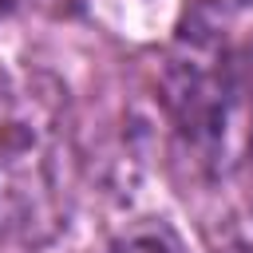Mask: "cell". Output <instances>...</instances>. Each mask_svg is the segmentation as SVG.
Returning a JSON list of instances; mask_svg holds the SVG:
<instances>
[{
  "mask_svg": "<svg viewBox=\"0 0 253 253\" xmlns=\"http://www.w3.org/2000/svg\"><path fill=\"white\" fill-rule=\"evenodd\" d=\"M158 99L194 170L225 178L253 154V75L221 20L198 12L178 28Z\"/></svg>",
  "mask_w": 253,
  "mask_h": 253,
  "instance_id": "7a4b0ae2",
  "label": "cell"
},
{
  "mask_svg": "<svg viewBox=\"0 0 253 253\" xmlns=\"http://www.w3.org/2000/svg\"><path fill=\"white\" fill-rule=\"evenodd\" d=\"M16 4H20V0H0V16H4V12H12Z\"/></svg>",
  "mask_w": 253,
  "mask_h": 253,
  "instance_id": "277c9868",
  "label": "cell"
},
{
  "mask_svg": "<svg viewBox=\"0 0 253 253\" xmlns=\"http://www.w3.org/2000/svg\"><path fill=\"white\" fill-rule=\"evenodd\" d=\"M79 198L67 87L43 67H0V245L55 241Z\"/></svg>",
  "mask_w": 253,
  "mask_h": 253,
  "instance_id": "6da1fadb",
  "label": "cell"
},
{
  "mask_svg": "<svg viewBox=\"0 0 253 253\" xmlns=\"http://www.w3.org/2000/svg\"><path fill=\"white\" fill-rule=\"evenodd\" d=\"M103 253H190V249L166 221L146 217V221L126 225L119 237H111V245Z\"/></svg>",
  "mask_w": 253,
  "mask_h": 253,
  "instance_id": "3957f363",
  "label": "cell"
}]
</instances>
